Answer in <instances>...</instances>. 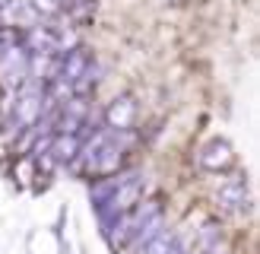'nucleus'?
I'll use <instances>...</instances> for the list:
<instances>
[{
	"instance_id": "39448f33",
	"label": "nucleus",
	"mask_w": 260,
	"mask_h": 254,
	"mask_svg": "<svg viewBox=\"0 0 260 254\" xmlns=\"http://www.w3.org/2000/svg\"><path fill=\"white\" fill-rule=\"evenodd\" d=\"M175 232H168V229H162V232L159 235H155L152 241H149V245L146 248H143L140 254H168V251H172V245H175Z\"/></svg>"
},
{
	"instance_id": "423d86ee",
	"label": "nucleus",
	"mask_w": 260,
	"mask_h": 254,
	"mask_svg": "<svg viewBox=\"0 0 260 254\" xmlns=\"http://www.w3.org/2000/svg\"><path fill=\"white\" fill-rule=\"evenodd\" d=\"M219 238H222V232H219V226H216V223H206V226L200 229V251H216Z\"/></svg>"
},
{
	"instance_id": "f257e3e1",
	"label": "nucleus",
	"mask_w": 260,
	"mask_h": 254,
	"mask_svg": "<svg viewBox=\"0 0 260 254\" xmlns=\"http://www.w3.org/2000/svg\"><path fill=\"white\" fill-rule=\"evenodd\" d=\"M216 203H219V210H225V213H244L248 210V203H251V194H248V175H229L222 178V184H219L216 190Z\"/></svg>"
},
{
	"instance_id": "f03ea898",
	"label": "nucleus",
	"mask_w": 260,
	"mask_h": 254,
	"mask_svg": "<svg viewBox=\"0 0 260 254\" xmlns=\"http://www.w3.org/2000/svg\"><path fill=\"white\" fill-rule=\"evenodd\" d=\"M197 162H200V169L213 172V175H222V172H229L232 165H235V149H232V143L225 137H213L210 143L200 149Z\"/></svg>"
},
{
	"instance_id": "0eeeda50",
	"label": "nucleus",
	"mask_w": 260,
	"mask_h": 254,
	"mask_svg": "<svg viewBox=\"0 0 260 254\" xmlns=\"http://www.w3.org/2000/svg\"><path fill=\"white\" fill-rule=\"evenodd\" d=\"M38 16H54V13H60L63 10V0H25Z\"/></svg>"
},
{
	"instance_id": "7ed1b4c3",
	"label": "nucleus",
	"mask_w": 260,
	"mask_h": 254,
	"mask_svg": "<svg viewBox=\"0 0 260 254\" xmlns=\"http://www.w3.org/2000/svg\"><path fill=\"white\" fill-rule=\"evenodd\" d=\"M134 118H137V99L130 92L114 99L105 108V114H102V121H105L108 131H130V127H134Z\"/></svg>"
},
{
	"instance_id": "20e7f679",
	"label": "nucleus",
	"mask_w": 260,
	"mask_h": 254,
	"mask_svg": "<svg viewBox=\"0 0 260 254\" xmlns=\"http://www.w3.org/2000/svg\"><path fill=\"white\" fill-rule=\"evenodd\" d=\"M162 226H165V216H162V210H159V213H152L149 219H143V223H140V229L134 232V238L127 241V251H130V254H140V251L146 248V245H149V241H152L155 235L162 232Z\"/></svg>"
}]
</instances>
